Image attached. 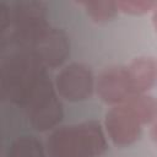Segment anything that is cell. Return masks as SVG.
Wrapping results in <instances>:
<instances>
[{
	"mask_svg": "<svg viewBox=\"0 0 157 157\" xmlns=\"http://www.w3.org/2000/svg\"><path fill=\"white\" fill-rule=\"evenodd\" d=\"M25 109L29 124L39 132L56 128L63 120V104L58 98L54 82H52L48 76L37 86Z\"/></svg>",
	"mask_w": 157,
	"mask_h": 157,
	"instance_id": "4",
	"label": "cell"
},
{
	"mask_svg": "<svg viewBox=\"0 0 157 157\" xmlns=\"http://www.w3.org/2000/svg\"><path fill=\"white\" fill-rule=\"evenodd\" d=\"M49 157H101L108 150L102 125L97 120L60 126L45 142Z\"/></svg>",
	"mask_w": 157,
	"mask_h": 157,
	"instance_id": "2",
	"label": "cell"
},
{
	"mask_svg": "<svg viewBox=\"0 0 157 157\" xmlns=\"http://www.w3.org/2000/svg\"><path fill=\"white\" fill-rule=\"evenodd\" d=\"M104 128L115 146L128 147L140 140L144 125L125 104H119L105 113Z\"/></svg>",
	"mask_w": 157,
	"mask_h": 157,
	"instance_id": "6",
	"label": "cell"
},
{
	"mask_svg": "<svg viewBox=\"0 0 157 157\" xmlns=\"http://www.w3.org/2000/svg\"><path fill=\"white\" fill-rule=\"evenodd\" d=\"M6 157H45V152L36 136L23 135L11 142Z\"/></svg>",
	"mask_w": 157,
	"mask_h": 157,
	"instance_id": "12",
	"label": "cell"
},
{
	"mask_svg": "<svg viewBox=\"0 0 157 157\" xmlns=\"http://www.w3.org/2000/svg\"><path fill=\"white\" fill-rule=\"evenodd\" d=\"M152 26H153L155 31L157 32V5H156L155 10L152 11Z\"/></svg>",
	"mask_w": 157,
	"mask_h": 157,
	"instance_id": "15",
	"label": "cell"
},
{
	"mask_svg": "<svg viewBox=\"0 0 157 157\" xmlns=\"http://www.w3.org/2000/svg\"><path fill=\"white\" fill-rule=\"evenodd\" d=\"M54 87L59 97L67 102L77 103L92 97L96 90V81L87 64L74 61L60 69L55 76Z\"/></svg>",
	"mask_w": 157,
	"mask_h": 157,
	"instance_id": "5",
	"label": "cell"
},
{
	"mask_svg": "<svg viewBox=\"0 0 157 157\" xmlns=\"http://www.w3.org/2000/svg\"><path fill=\"white\" fill-rule=\"evenodd\" d=\"M49 27L47 5L43 1L18 0L10 6V28L6 33L17 49H28Z\"/></svg>",
	"mask_w": 157,
	"mask_h": 157,
	"instance_id": "3",
	"label": "cell"
},
{
	"mask_svg": "<svg viewBox=\"0 0 157 157\" xmlns=\"http://www.w3.org/2000/svg\"><path fill=\"white\" fill-rule=\"evenodd\" d=\"M134 96L144 94L157 85V60L152 56H139L125 65Z\"/></svg>",
	"mask_w": 157,
	"mask_h": 157,
	"instance_id": "9",
	"label": "cell"
},
{
	"mask_svg": "<svg viewBox=\"0 0 157 157\" xmlns=\"http://www.w3.org/2000/svg\"><path fill=\"white\" fill-rule=\"evenodd\" d=\"M118 9L123 13L141 16L148 12H152L157 5V1L152 0H119L117 1Z\"/></svg>",
	"mask_w": 157,
	"mask_h": 157,
	"instance_id": "13",
	"label": "cell"
},
{
	"mask_svg": "<svg viewBox=\"0 0 157 157\" xmlns=\"http://www.w3.org/2000/svg\"><path fill=\"white\" fill-rule=\"evenodd\" d=\"M123 104H125L132 112V114L144 126L153 124L157 120V99L153 96L147 93L136 94Z\"/></svg>",
	"mask_w": 157,
	"mask_h": 157,
	"instance_id": "10",
	"label": "cell"
},
{
	"mask_svg": "<svg viewBox=\"0 0 157 157\" xmlns=\"http://www.w3.org/2000/svg\"><path fill=\"white\" fill-rule=\"evenodd\" d=\"M47 77V67L27 49H17L1 64V97L2 99L26 107L37 86Z\"/></svg>",
	"mask_w": 157,
	"mask_h": 157,
	"instance_id": "1",
	"label": "cell"
},
{
	"mask_svg": "<svg viewBox=\"0 0 157 157\" xmlns=\"http://www.w3.org/2000/svg\"><path fill=\"white\" fill-rule=\"evenodd\" d=\"M150 136H151V140L155 142V145H157V120H156V121L152 124V126H151Z\"/></svg>",
	"mask_w": 157,
	"mask_h": 157,
	"instance_id": "14",
	"label": "cell"
},
{
	"mask_svg": "<svg viewBox=\"0 0 157 157\" xmlns=\"http://www.w3.org/2000/svg\"><path fill=\"white\" fill-rule=\"evenodd\" d=\"M98 98L108 105H119L134 97L125 65L105 67L96 80Z\"/></svg>",
	"mask_w": 157,
	"mask_h": 157,
	"instance_id": "8",
	"label": "cell"
},
{
	"mask_svg": "<svg viewBox=\"0 0 157 157\" xmlns=\"http://www.w3.org/2000/svg\"><path fill=\"white\" fill-rule=\"evenodd\" d=\"M70 39L66 32L50 26L27 50L32 52L47 69H56L70 56Z\"/></svg>",
	"mask_w": 157,
	"mask_h": 157,
	"instance_id": "7",
	"label": "cell"
},
{
	"mask_svg": "<svg viewBox=\"0 0 157 157\" xmlns=\"http://www.w3.org/2000/svg\"><path fill=\"white\" fill-rule=\"evenodd\" d=\"M77 4L83 7L87 16L96 23L112 22L120 12L117 1L112 0H88L78 1Z\"/></svg>",
	"mask_w": 157,
	"mask_h": 157,
	"instance_id": "11",
	"label": "cell"
}]
</instances>
